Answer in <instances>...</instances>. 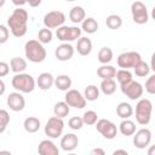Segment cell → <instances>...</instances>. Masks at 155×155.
Here are the masks:
<instances>
[{"instance_id":"cell-50","label":"cell","mask_w":155,"mask_h":155,"mask_svg":"<svg viewBox=\"0 0 155 155\" xmlns=\"http://www.w3.org/2000/svg\"><path fill=\"white\" fill-rule=\"evenodd\" d=\"M65 1H68V2H71V1H75V0H65Z\"/></svg>"},{"instance_id":"cell-18","label":"cell","mask_w":155,"mask_h":155,"mask_svg":"<svg viewBox=\"0 0 155 155\" xmlns=\"http://www.w3.org/2000/svg\"><path fill=\"white\" fill-rule=\"evenodd\" d=\"M53 82H54V76L51 74V73H41L38 79H36V85L40 90L42 91H47L50 90L52 86H53Z\"/></svg>"},{"instance_id":"cell-11","label":"cell","mask_w":155,"mask_h":155,"mask_svg":"<svg viewBox=\"0 0 155 155\" xmlns=\"http://www.w3.org/2000/svg\"><path fill=\"white\" fill-rule=\"evenodd\" d=\"M64 102L73 108L76 109H82L86 107V99L84 97V94L81 92H79L78 90L74 88H69L68 91H65V96H64Z\"/></svg>"},{"instance_id":"cell-43","label":"cell","mask_w":155,"mask_h":155,"mask_svg":"<svg viewBox=\"0 0 155 155\" xmlns=\"http://www.w3.org/2000/svg\"><path fill=\"white\" fill-rule=\"evenodd\" d=\"M91 155H105V151L101 148H94L91 150Z\"/></svg>"},{"instance_id":"cell-25","label":"cell","mask_w":155,"mask_h":155,"mask_svg":"<svg viewBox=\"0 0 155 155\" xmlns=\"http://www.w3.org/2000/svg\"><path fill=\"white\" fill-rule=\"evenodd\" d=\"M116 74V68L109 64H102L97 69V75L103 80V79H114Z\"/></svg>"},{"instance_id":"cell-15","label":"cell","mask_w":155,"mask_h":155,"mask_svg":"<svg viewBox=\"0 0 155 155\" xmlns=\"http://www.w3.org/2000/svg\"><path fill=\"white\" fill-rule=\"evenodd\" d=\"M75 48L69 44V42H62L61 45H58L54 50V56L58 61L61 62H67L69 59H71V57L74 56Z\"/></svg>"},{"instance_id":"cell-41","label":"cell","mask_w":155,"mask_h":155,"mask_svg":"<svg viewBox=\"0 0 155 155\" xmlns=\"http://www.w3.org/2000/svg\"><path fill=\"white\" fill-rule=\"evenodd\" d=\"M8 71H10V65L6 62H0V78L6 76Z\"/></svg>"},{"instance_id":"cell-10","label":"cell","mask_w":155,"mask_h":155,"mask_svg":"<svg viewBox=\"0 0 155 155\" xmlns=\"http://www.w3.org/2000/svg\"><path fill=\"white\" fill-rule=\"evenodd\" d=\"M120 88H121V92L126 97H128L131 101L139 99L143 96V92H144V88H143L142 84L138 82V81H134V80H131L130 82H127L125 85H121Z\"/></svg>"},{"instance_id":"cell-8","label":"cell","mask_w":155,"mask_h":155,"mask_svg":"<svg viewBox=\"0 0 155 155\" xmlns=\"http://www.w3.org/2000/svg\"><path fill=\"white\" fill-rule=\"evenodd\" d=\"M131 13H132V19L137 24H145L149 21V13L147 6L139 1L136 0L131 5Z\"/></svg>"},{"instance_id":"cell-21","label":"cell","mask_w":155,"mask_h":155,"mask_svg":"<svg viewBox=\"0 0 155 155\" xmlns=\"http://www.w3.org/2000/svg\"><path fill=\"white\" fill-rule=\"evenodd\" d=\"M98 28L99 24L93 17H87L81 22V31H85L87 34H94Z\"/></svg>"},{"instance_id":"cell-9","label":"cell","mask_w":155,"mask_h":155,"mask_svg":"<svg viewBox=\"0 0 155 155\" xmlns=\"http://www.w3.org/2000/svg\"><path fill=\"white\" fill-rule=\"evenodd\" d=\"M97 131L105 138V139H114L117 134V127L114 122L108 119H99L94 124Z\"/></svg>"},{"instance_id":"cell-47","label":"cell","mask_w":155,"mask_h":155,"mask_svg":"<svg viewBox=\"0 0 155 155\" xmlns=\"http://www.w3.org/2000/svg\"><path fill=\"white\" fill-rule=\"evenodd\" d=\"M0 154H8V155H10L11 153H10V151H7V150H0Z\"/></svg>"},{"instance_id":"cell-24","label":"cell","mask_w":155,"mask_h":155,"mask_svg":"<svg viewBox=\"0 0 155 155\" xmlns=\"http://www.w3.org/2000/svg\"><path fill=\"white\" fill-rule=\"evenodd\" d=\"M23 127H24V130H25L28 133H35V132H38V131L40 130L41 122H40V120H39L38 117H35V116H29V117H27V119L24 120Z\"/></svg>"},{"instance_id":"cell-2","label":"cell","mask_w":155,"mask_h":155,"mask_svg":"<svg viewBox=\"0 0 155 155\" xmlns=\"http://www.w3.org/2000/svg\"><path fill=\"white\" fill-rule=\"evenodd\" d=\"M24 53L25 58H28L33 63H41L46 58V50L44 45L35 39L28 40L24 45Z\"/></svg>"},{"instance_id":"cell-19","label":"cell","mask_w":155,"mask_h":155,"mask_svg":"<svg viewBox=\"0 0 155 155\" xmlns=\"http://www.w3.org/2000/svg\"><path fill=\"white\" fill-rule=\"evenodd\" d=\"M76 51L80 56H88L92 51V41L87 36H80L76 42Z\"/></svg>"},{"instance_id":"cell-22","label":"cell","mask_w":155,"mask_h":155,"mask_svg":"<svg viewBox=\"0 0 155 155\" xmlns=\"http://www.w3.org/2000/svg\"><path fill=\"white\" fill-rule=\"evenodd\" d=\"M71 78L69 75H58L57 78H54V82L53 85L59 90V91H68L70 87H71Z\"/></svg>"},{"instance_id":"cell-31","label":"cell","mask_w":155,"mask_h":155,"mask_svg":"<svg viewBox=\"0 0 155 155\" xmlns=\"http://www.w3.org/2000/svg\"><path fill=\"white\" fill-rule=\"evenodd\" d=\"M84 97L88 102L97 101L99 97V87H97L96 85H88L84 91Z\"/></svg>"},{"instance_id":"cell-42","label":"cell","mask_w":155,"mask_h":155,"mask_svg":"<svg viewBox=\"0 0 155 155\" xmlns=\"http://www.w3.org/2000/svg\"><path fill=\"white\" fill-rule=\"evenodd\" d=\"M42 0H25L27 4H29L30 7H38L40 4H41Z\"/></svg>"},{"instance_id":"cell-14","label":"cell","mask_w":155,"mask_h":155,"mask_svg":"<svg viewBox=\"0 0 155 155\" xmlns=\"http://www.w3.org/2000/svg\"><path fill=\"white\" fill-rule=\"evenodd\" d=\"M6 103H7V107L12 111H22L24 109V107H25V99H24L23 94L21 92H18V91L11 92L7 96Z\"/></svg>"},{"instance_id":"cell-46","label":"cell","mask_w":155,"mask_h":155,"mask_svg":"<svg viewBox=\"0 0 155 155\" xmlns=\"http://www.w3.org/2000/svg\"><path fill=\"white\" fill-rule=\"evenodd\" d=\"M114 155H117V154H124V155H127V150H124V149H117V150H114L113 151Z\"/></svg>"},{"instance_id":"cell-23","label":"cell","mask_w":155,"mask_h":155,"mask_svg":"<svg viewBox=\"0 0 155 155\" xmlns=\"http://www.w3.org/2000/svg\"><path fill=\"white\" fill-rule=\"evenodd\" d=\"M136 124L130 119H122V121L119 125V131L122 136H132L136 132Z\"/></svg>"},{"instance_id":"cell-37","label":"cell","mask_w":155,"mask_h":155,"mask_svg":"<svg viewBox=\"0 0 155 155\" xmlns=\"http://www.w3.org/2000/svg\"><path fill=\"white\" fill-rule=\"evenodd\" d=\"M10 122V114L5 109H0V133H2Z\"/></svg>"},{"instance_id":"cell-30","label":"cell","mask_w":155,"mask_h":155,"mask_svg":"<svg viewBox=\"0 0 155 155\" xmlns=\"http://www.w3.org/2000/svg\"><path fill=\"white\" fill-rule=\"evenodd\" d=\"M150 70H151L150 65L147 62H144V61H140L137 65L133 67V71H134V74L138 78H145V76H148L150 74Z\"/></svg>"},{"instance_id":"cell-44","label":"cell","mask_w":155,"mask_h":155,"mask_svg":"<svg viewBox=\"0 0 155 155\" xmlns=\"http://www.w3.org/2000/svg\"><path fill=\"white\" fill-rule=\"evenodd\" d=\"M11 1H12L13 5H16V6H18V7H22L24 4H27L25 0H11Z\"/></svg>"},{"instance_id":"cell-38","label":"cell","mask_w":155,"mask_h":155,"mask_svg":"<svg viewBox=\"0 0 155 155\" xmlns=\"http://www.w3.org/2000/svg\"><path fill=\"white\" fill-rule=\"evenodd\" d=\"M68 126L74 130V131H78V130H81L82 126H84V121H82V117L80 116H73L69 119L68 121Z\"/></svg>"},{"instance_id":"cell-7","label":"cell","mask_w":155,"mask_h":155,"mask_svg":"<svg viewBox=\"0 0 155 155\" xmlns=\"http://www.w3.org/2000/svg\"><path fill=\"white\" fill-rule=\"evenodd\" d=\"M140 61H142V56L139 54V52L127 51V52L120 53L117 56L116 62L121 69H130V68H133L134 65H137Z\"/></svg>"},{"instance_id":"cell-13","label":"cell","mask_w":155,"mask_h":155,"mask_svg":"<svg viewBox=\"0 0 155 155\" xmlns=\"http://www.w3.org/2000/svg\"><path fill=\"white\" fill-rule=\"evenodd\" d=\"M132 136H133V144L138 149H145L151 142V131L147 127L139 128L138 131L136 130V132Z\"/></svg>"},{"instance_id":"cell-40","label":"cell","mask_w":155,"mask_h":155,"mask_svg":"<svg viewBox=\"0 0 155 155\" xmlns=\"http://www.w3.org/2000/svg\"><path fill=\"white\" fill-rule=\"evenodd\" d=\"M10 38V30L6 25L4 24H0V44H5L7 42Z\"/></svg>"},{"instance_id":"cell-28","label":"cell","mask_w":155,"mask_h":155,"mask_svg":"<svg viewBox=\"0 0 155 155\" xmlns=\"http://www.w3.org/2000/svg\"><path fill=\"white\" fill-rule=\"evenodd\" d=\"M99 91H102L105 96H110L116 91V82L114 79H103L99 86Z\"/></svg>"},{"instance_id":"cell-17","label":"cell","mask_w":155,"mask_h":155,"mask_svg":"<svg viewBox=\"0 0 155 155\" xmlns=\"http://www.w3.org/2000/svg\"><path fill=\"white\" fill-rule=\"evenodd\" d=\"M38 153L40 155H58L59 154V149L48 138V139H42L39 143V145H38Z\"/></svg>"},{"instance_id":"cell-3","label":"cell","mask_w":155,"mask_h":155,"mask_svg":"<svg viewBox=\"0 0 155 155\" xmlns=\"http://www.w3.org/2000/svg\"><path fill=\"white\" fill-rule=\"evenodd\" d=\"M11 84H12V87L18 92H21V93H30V92L34 91L36 81L34 80V78L30 74L17 73L12 78Z\"/></svg>"},{"instance_id":"cell-27","label":"cell","mask_w":155,"mask_h":155,"mask_svg":"<svg viewBox=\"0 0 155 155\" xmlns=\"http://www.w3.org/2000/svg\"><path fill=\"white\" fill-rule=\"evenodd\" d=\"M10 69L13 73H23L27 69V61L21 57H13L10 61Z\"/></svg>"},{"instance_id":"cell-39","label":"cell","mask_w":155,"mask_h":155,"mask_svg":"<svg viewBox=\"0 0 155 155\" xmlns=\"http://www.w3.org/2000/svg\"><path fill=\"white\" fill-rule=\"evenodd\" d=\"M145 91L149 94H154L155 93V74L150 75L148 78V80L145 81Z\"/></svg>"},{"instance_id":"cell-4","label":"cell","mask_w":155,"mask_h":155,"mask_svg":"<svg viewBox=\"0 0 155 155\" xmlns=\"http://www.w3.org/2000/svg\"><path fill=\"white\" fill-rule=\"evenodd\" d=\"M153 113V103L148 98H139L136 104V121L142 125L147 126L151 120Z\"/></svg>"},{"instance_id":"cell-35","label":"cell","mask_w":155,"mask_h":155,"mask_svg":"<svg viewBox=\"0 0 155 155\" xmlns=\"http://www.w3.org/2000/svg\"><path fill=\"white\" fill-rule=\"evenodd\" d=\"M52 38H53V34H52L51 29H48V28H46V27H44L42 29H40L39 33H38V40H39L42 45L51 42V41H52Z\"/></svg>"},{"instance_id":"cell-36","label":"cell","mask_w":155,"mask_h":155,"mask_svg":"<svg viewBox=\"0 0 155 155\" xmlns=\"http://www.w3.org/2000/svg\"><path fill=\"white\" fill-rule=\"evenodd\" d=\"M98 120V115L94 110H87L82 115V121H84V125H87V126H92L97 122Z\"/></svg>"},{"instance_id":"cell-32","label":"cell","mask_w":155,"mask_h":155,"mask_svg":"<svg viewBox=\"0 0 155 155\" xmlns=\"http://www.w3.org/2000/svg\"><path fill=\"white\" fill-rule=\"evenodd\" d=\"M105 24L109 29H113V30L120 29L122 25V18L119 15H109L105 19Z\"/></svg>"},{"instance_id":"cell-48","label":"cell","mask_w":155,"mask_h":155,"mask_svg":"<svg viewBox=\"0 0 155 155\" xmlns=\"http://www.w3.org/2000/svg\"><path fill=\"white\" fill-rule=\"evenodd\" d=\"M5 1H6V0H0V8H1V7L5 5Z\"/></svg>"},{"instance_id":"cell-34","label":"cell","mask_w":155,"mask_h":155,"mask_svg":"<svg viewBox=\"0 0 155 155\" xmlns=\"http://www.w3.org/2000/svg\"><path fill=\"white\" fill-rule=\"evenodd\" d=\"M115 78L117 80V82L121 85H125L127 82H130L131 80H133L132 78V73L130 71V69H120V70H116V74H115Z\"/></svg>"},{"instance_id":"cell-45","label":"cell","mask_w":155,"mask_h":155,"mask_svg":"<svg viewBox=\"0 0 155 155\" xmlns=\"http://www.w3.org/2000/svg\"><path fill=\"white\" fill-rule=\"evenodd\" d=\"M5 90H6V85H5V82L0 79V96H2V94L5 93Z\"/></svg>"},{"instance_id":"cell-12","label":"cell","mask_w":155,"mask_h":155,"mask_svg":"<svg viewBox=\"0 0 155 155\" xmlns=\"http://www.w3.org/2000/svg\"><path fill=\"white\" fill-rule=\"evenodd\" d=\"M67 17L62 11H50L44 16V25L48 29H56L64 24Z\"/></svg>"},{"instance_id":"cell-6","label":"cell","mask_w":155,"mask_h":155,"mask_svg":"<svg viewBox=\"0 0 155 155\" xmlns=\"http://www.w3.org/2000/svg\"><path fill=\"white\" fill-rule=\"evenodd\" d=\"M63 130H64V121H63V119H61L58 116L50 117L44 128L45 134L51 139H56V138L61 137L63 133Z\"/></svg>"},{"instance_id":"cell-29","label":"cell","mask_w":155,"mask_h":155,"mask_svg":"<svg viewBox=\"0 0 155 155\" xmlns=\"http://www.w3.org/2000/svg\"><path fill=\"white\" fill-rule=\"evenodd\" d=\"M69 111H70V107L64 101L57 102L54 104V107H53V114H54V116H58L61 119H64L65 116H68Z\"/></svg>"},{"instance_id":"cell-49","label":"cell","mask_w":155,"mask_h":155,"mask_svg":"<svg viewBox=\"0 0 155 155\" xmlns=\"http://www.w3.org/2000/svg\"><path fill=\"white\" fill-rule=\"evenodd\" d=\"M153 151H154V147H151V149L149 150V155H151V154H153Z\"/></svg>"},{"instance_id":"cell-20","label":"cell","mask_w":155,"mask_h":155,"mask_svg":"<svg viewBox=\"0 0 155 155\" xmlns=\"http://www.w3.org/2000/svg\"><path fill=\"white\" fill-rule=\"evenodd\" d=\"M85 18H86V12H85L82 6H74V7L70 8V11H69V19L74 24L81 23Z\"/></svg>"},{"instance_id":"cell-33","label":"cell","mask_w":155,"mask_h":155,"mask_svg":"<svg viewBox=\"0 0 155 155\" xmlns=\"http://www.w3.org/2000/svg\"><path fill=\"white\" fill-rule=\"evenodd\" d=\"M113 59V50L110 47H102L98 52V62L101 64H108Z\"/></svg>"},{"instance_id":"cell-16","label":"cell","mask_w":155,"mask_h":155,"mask_svg":"<svg viewBox=\"0 0 155 155\" xmlns=\"http://www.w3.org/2000/svg\"><path fill=\"white\" fill-rule=\"evenodd\" d=\"M59 145H61L62 150H64V151H73L79 145V138L74 133H67L61 138Z\"/></svg>"},{"instance_id":"cell-5","label":"cell","mask_w":155,"mask_h":155,"mask_svg":"<svg viewBox=\"0 0 155 155\" xmlns=\"http://www.w3.org/2000/svg\"><path fill=\"white\" fill-rule=\"evenodd\" d=\"M81 28L74 25H61L56 29V36L62 42H71L81 36Z\"/></svg>"},{"instance_id":"cell-26","label":"cell","mask_w":155,"mask_h":155,"mask_svg":"<svg viewBox=\"0 0 155 155\" xmlns=\"http://www.w3.org/2000/svg\"><path fill=\"white\" fill-rule=\"evenodd\" d=\"M116 114L121 119H130L133 114V108L127 102H121L116 107Z\"/></svg>"},{"instance_id":"cell-1","label":"cell","mask_w":155,"mask_h":155,"mask_svg":"<svg viewBox=\"0 0 155 155\" xmlns=\"http://www.w3.org/2000/svg\"><path fill=\"white\" fill-rule=\"evenodd\" d=\"M29 15L27 10L17 7L13 10L11 16L7 18V28L15 38H22L27 34Z\"/></svg>"}]
</instances>
